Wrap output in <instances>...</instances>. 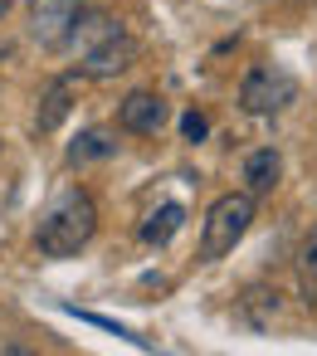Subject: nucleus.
<instances>
[{
	"label": "nucleus",
	"mask_w": 317,
	"mask_h": 356,
	"mask_svg": "<svg viewBox=\"0 0 317 356\" xmlns=\"http://www.w3.org/2000/svg\"><path fill=\"white\" fill-rule=\"evenodd\" d=\"M103 156H117V142L108 132H83L74 147H69V161L83 166V161H103Z\"/></svg>",
	"instance_id": "obj_11"
},
{
	"label": "nucleus",
	"mask_w": 317,
	"mask_h": 356,
	"mask_svg": "<svg viewBox=\"0 0 317 356\" xmlns=\"http://www.w3.org/2000/svg\"><path fill=\"white\" fill-rule=\"evenodd\" d=\"M64 44L79 54V74L88 79H117L137 64V40L127 35V25H117L103 10H83Z\"/></svg>",
	"instance_id": "obj_1"
},
{
	"label": "nucleus",
	"mask_w": 317,
	"mask_h": 356,
	"mask_svg": "<svg viewBox=\"0 0 317 356\" xmlns=\"http://www.w3.org/2000/svg\"><path fill=\"white\" fill-rule=\"evenodd\" d=\"M278 176H283V156L273 147H259V152L244 156V186H249V195H268L278 186Z\"/></svg>",
	"instance_id": "obj_7"
},
{
	"label": "nucleus",
	"mask_w": 317,
	"mask_h": 356,
	"mask_svg": "<svg viewBox=\"0 0 317 356\" xmlns=\"http://www.w3.org/2000/svg\"><path fill=\"white\" fill-rule=\"evenodd\" d=\"M74 108V79H54L44 93H40V113H35V127L40 132H54Z\"/></svg>",
	"instance_id": "obj_8"
},
{
	"label": "nucleus",
	"mask_w": 317,
	"mask_h": 356,
	"mask_svg": "<svg viewBox=\"0 0 317 356\" xmlns=\"http://www.w3.org/2000/svg\"><path fill=\"white\" fill-rule=\"evenodd\" d=\"M293 79L288 74H278V69H268V64H259V69H249L244 74V83H239V103H244V113H254V118H268V113H283L288 103H293Z\"/></svg>",
	"instance_id": "obj_4"
},
{
	"label": "nucleus",
	"mask_w": 317,
	"mask_h": 356,
	"mask_svg": "<svg viewBox=\"0 0 317 356\" xmlns=\"http://www.w3.org/2000/svg\"><path fill=\"white\" fill-rule=\"evenodd\" d=\"M298 288H302V302L312 307L317 302V225L302 234V244H298Z\"/></svg>",
	"instance_id": "obj_10"
},
{
	"label": "nucleus",
	"mask_w": 317,
	"mask_h": 356,
	"mask_svg": "<svg viewBox=\"0 0 317 356\" xmlns=\"http://www.w3.org/2000/svg\"><path fill=\"white\" fill-rule=\"evenodd\" d=\"M186 225V210L176 205V200H166V205H156L147 220H142V244H152V249H161V244H171V234Z\"/></svg>",
	"instance_id": "obj_9"
},
{
	"label": "nucleus",
	"mask_w": 317,
	"mask_h": 356,
	"mask_svg": "<svg viewBox=\"0 0 317 356\" xmlns=\"http://www.w3.org/2000/svg\"><path fill=\"white\" fill-rule=\"evenodd\" d=\"M83 10H88V0H30V35L44 49H64V40Z\"/></svg>",
	"instance_id": "obj_5"
},
{
	"label": "nucleus",
	"mask_w": 317,
	"mask_h": 356,
	"mask_svg": "<svg viewBox=\"0 0 317 356\" xmlns=\"http://www.w3.org/2000/svg\"><path fill=\"white\" fill-rule=\"evenodd\" d=\"M93 229H98V205H93V195H88L83 186H64V191L54 195V205L44 210V220H40V229H35V244H40V254H49V259H69V254H79V249L93 239Z\"/></svg>",
	"instance_id": "obj_2"
},
{
	"label": "nucleus",
	"mask_w": 317,
	"mask_h": 356,
	"mask_svg": "<svg viewBox=\"0 0 317 356\" xmlns=\"http://www.w3.org/2000/svg\"><path fill=\"white\" fill-rule=\"evenodd\" d=\"M10 6H15V0H0V15H6V10H10Z\"/></svg>",
	"instance_id": "obj_14"
},
{
	"label": "nucleus",
	"mask_w": 317,
	"mask_h": 356,
	"mask_svg": "<svg viewBox=\"0 0 317 356\" xmlns=\"http://www.w3.org/2000/svg\"><path fill=\"white\" fill-rule=\"evenodd\" d=\"M205 132H210V122H205V113H195V108H190V113L181 118V137H186V142H200Z\"/></svg>",
	"instance_id": "obj_13"
},
{
	"label": "nucleus",
	"mask_w": 317,
	"mask_h": 356,
	"mask_svg": "<svg viewBox=\"0 0 317 356\" xmlns=\"http://www.w3.org/2000/svg\"><path fill=\"white\" fill-rule=\"evenodd\" d=\"M254 225V195H220L200 225V259H225Z\"/></svg>",
	"instance_id": "obj_3"
},
{
	"label": "nucleus",
	"mask_w": 317,
	"mask_h": 356,
	"mask_svg": "<svg viewBox=\"0 0 317 356\" xmlns=\"http://www.w3.org/2000/svg\"><path fill=\"white\" fill-rule=\"evenodd\" d=\"M69 312H74V317H83V322H93V327H103V332H117V337H127L132 346H147V341H142L137 332H127V327H122V322H113V317H98V312H79V307H69Z\"/></svg>",
	"instance_id": "obj_12"
},
{
	"label": "nucleus",
	"mask_w": 317,
	"mask_h": 356,
	"mask_svg": "<svg viewBox=\"0 0 317 356\" xmlns=\"http://www.w3.org/2000/svg\"><path fill=\"white\" fill-rule=\"evenodd\" d=\"M166 118H171V108H166V98H156V93H127V98L117 103V122H122L127 132H161Z\"/></svg>",
	"instance_id": "obj_6"
}]
</instances>
